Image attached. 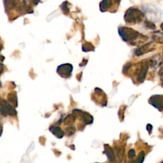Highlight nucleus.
I'll list each match as a JSON object with an SVG mask.
<instances>
[{"label":"nucleus","instance_id":"2","mask_svg":"<svg viewBox=\"0 0 163 163\" xmlns=\"http://www.w3.org/2000/svg\"><path fill=\"white\" fill-rule=\"evenodd\" d=\"M144 17V13L140 9L131 7L126 10L124 19L128 24H138L142 22Z\"/></svg>","mask_w":163,"mask_h":163},{"label":"nucleus","instance_id":"20","mask_svg":"<svg viewBox=\"0 0 163 163\" xmlns=\"http://www.w3.org/2000/svg\"><path fill=\"white\" fill-rule=\"evenodd\" d=\"M115 2H116L117 4H119V3H120V0H115Z\"/></svg>","mask_w":163,"mask_h":163},{"label":"nucleus","instance_id":"8","mask_svg":"<svg viewBox=\"0 0 163 163\" xmlns=\"http://www.w3.org/2000/svg\"><path fill=\"white\" fill-rule=\"evenodd\" d=\"M152 39L157 44H163V33L160 31H154L152 35Z\"/></svg>","mask_w":163,"mask_h":163},{"label":"nucleus","instance_id":"14","mask_svg":"<svg viewBox=\"0 0 163 163\" xmlns=\"http://www.w3.org/2000/svg\"><path fill=\"white\" fill-rule=\"evenodd\" d=\"M67 3H68V2H65L64 3H63V4L61 5V9H62V11H63V12H69V8H68Z\"/></svg>","mask_w":163,"mask_h":163},{"label":"nucleus","instance_id":"19","mask_svg":"<svg viewBox=\"0 0 163 163\" xmlns=\"http://www.w3.org/2000/svg\"><path fill=\"white\" fill-rule=\"evenodd\" d=\"M161 30L162 31V32H163V23L161 24Z\"/></svg>","mask_w":163,"mask_h":163},{"label":"nucleus","instance_id":"5","mask_svg":"<svg viewBox=\"0 0 163 163\" xmlns=\"http://www.w3.org/2000/svg\"><path fill=\"white\" fill-rule=\"evenodd\" d=\"M149 103L160 111L163 110V96L155 95L149 100Z\"/></svg>","mask_w":163,"mask_h":163},{"label":"nucleus","instance_id":"1","mask_svg":"<svg viewBox=\"0 0 163 163\" xmlns=\"http://www.w3.org/2000/svg\"><path fill=\"white\" fill-rule=\"evenodd\" d=\"M118 32L123 41L133 46L143 44L149 39L148 36L138 32L133 28L125 26L119 27Z\"/></svg>","mask_w":163,"mask_h":163},{"label":"nucleus","instance_id":"10","mask_svg":"<svg viewBox=\"0 0 163 163\" xmlns=\"http://www.w3.org/2000/svg\"><path fill=\"white\" fill-rule=\"evenodd\" d=\"M105 152H106V154L107 155V157L108 159L110 161H115V155L112 150L111 149L110 147L108 146H105Z\"/></svg>","mask_w":163,"mask_h":163},{"label":"nucleus","instance_id":"15","mask_svg":"<svg viewBox=\"0 0 163 163\" xmlns=\"http://www.w3.org/2000/svg\"><path fill=\"white\" fill-rule=\"evenodd\" d=\"M128 156L129 158H133L135 157V151L133 149H131L128 152Z\"/></svg>","mask_w":163,"mask_h":163},{"label":"nucleus","instance_id":"17","mask_svg":"<svg viewBox=\"0 0 163 163\" xmlns=\"http://www.w3.org/2000/svg\"><path fill=\"white\" fill-rule=\"evenodd\" d=\"M146 129H147V130H148L149 131L150 133L152 129V126L150 124H148V125H147V126H146Z\"/></svg>","mask_w":163,"mask_h":163},{"label":"nucleus","instance_id":"13","mask_svg":"<svg viewBox=\"0 0 163 163\" xmlns=\"http://www.w3.org/2000/svg\"><path fill=\"white\" fill-rule=\"evenodd\" d=\"M143 159H144V153L143 152H141L138 158L136 160V163H142L143 162Z\"/></svg>","mask_w":163,"mask_h":163},{"label":"nucleus","instance_id":"11","mask_svg":"<svg viewBox=\"0 0 163 163\" xmlns=\"http://www.w3.org/2000/svg\"><path fill=\"white\" fill-rule=\"evenodd\" d=\"M82 49L85 52H89V51H93L94 50V47L92 45V44L87 42L85 44L83 45Z\"/></svg>","mask_w":163,"mask_h":163},{"label":"nucleus","instance_id":"21","mask_svg":"<svg viewBox=\"0 0 163 163\" xmlns=\"http://www.w3.org/2000/svg\"><path fill=\"white\" fill-rule=\"evenodd\" d=\"M2 127H1V126H0V135H1V134H2Z\"/></svg>","mask_w":163,"mask_h":163},{"label":"nucleus","instance_id":"23","mask_svg":"<svg viewBox=\"0 0 163 163\" xmlns=\"http://www.w3.org/2000/svg\"><path fill=\"white\" fill-rule=\"evenodd\" d=\"M162 54H163V50H162Z\"/></svg>","mask_w":163,"mask_h":163},{"label":"nucleus","instance_id":"4","mask_svg":"<svg viewBox=\"0 0 163 163\" xmlns=\"http://www.w3.org/2000/svg\"><path fill=\"white\" fill-rule=\"evenodd\" d=\"M149 66L150 65L148 60H144L141 62L140 66L138 70L137 80L139 82H143L145 80L147 74V71L149 70Z\"/></svg>","mask_w":163,"mask_h":163},{"label":"nucleus","instance_id":"9","mask_svg":"<svg viewBox=\"0 0 163 163\" xmlns=\"http://www.w3.org/2000/svg\"><path fill=\"white\" fill-rule=\"evenodd\" d=\"M50 130L51 132H52V133L54 134L55 136H57V137H58V138L62 137L63 132L59 128L54 127V126H52V127H51L50 128Z\"/></svg>","mask_w":163,"mask_h":163},{"label":"nucleus","instance_id":"12","mask_svg":"<svg viewBox=\"0 0 163 163\" xmlns=\"http://www.w3.org/2000/svg\"><path fill=\"white\" fill-rule=\"evenodd\" d=\"M145 26L146 28L151 29H155L156 28L155 25L152 22H150V21L146 20L145 22Z\"/></svg>","mask_w":163,"mask_h":163},{"label":"nucleus","instance_id":"3","mask_svg":"<svg viewBox=\"0 0 163 163\" xmlns=\"http://www.w3.org/2000/svg\"><path fill=\"white\" fill-rule=\"evenodd\" d=\"M156 49V45L154 42H149L142 46L140 47L135 50L134 54L136 56H140L141 55L145 54L146 53H149L150 52L154 51Z\"/></svg>","mask_w":163,"mask_h":163},{"label":"nucleus","instance_id":"18","mask_svg":"<svg viewBox=\"0 0 163 163\" xmlns=\"http://www.w3.org/2000/svg\"><path fill=\"white\" fill-rule=\"evenodd\" d=\"M40 0H33V2L35 5H37L38 4V3H40Z\"/></svg>","mask_w":163,"mask_h":163},{"label":"nucleus","instance_id":"6","mask_svg":"<svg viewBox=\"0 0 163 163\" xmlns=\"http://www.w3.org/2000/svg\"><path fill=\"white\" fill-rule=\"evenodd\" d=\"M115 4L117 5V6L119 5V4L115 2V0H102L99 5V8L101 12H106L110 8H111Z\"/></svg>","mask_w":163,"mask_h":163},{"label":"nucleus","instance_id":"16","mask_svg":"<svg viewBox=\"0 0 163 163\" xmlns=\"http://www.w3.org/2000/svg\"><path fill=\"white\" fill-rule=\"evenodd\" d=\"M159 75L161 77V79L163 80V66L160 69V70L159 71Z\"/></svg>","mask_w":163,"mask_h":163},{"label":"nucleus","instance_id":"7","mask_svg":"<svg viewBox=\"0 0 163 163\" xmlns=\"http://www.w3.org/2000/svg\"><path fill=\"white\" fill-rule=\"evenodd\" d=\"M72 66L69 64H65V65H62L58 67V70H57V71L61 75L64 73V75H68L70 74L72 71Z\"/></svg>","mask_w":163,"mask_h":163},{"label":"nucleus","instance_id":"22","mask_svg":"<svg viewBox=\"0 0 163 163\" xmlns=\"http://www.w3.org/2000/svg\"><path fill=\"white\" fill-rule=\"evenodd\" d=\"M2 49V45L0 44V50H1Z\"/></svg>","mask_w":163,"mask_h":163}]
</instances>
